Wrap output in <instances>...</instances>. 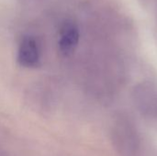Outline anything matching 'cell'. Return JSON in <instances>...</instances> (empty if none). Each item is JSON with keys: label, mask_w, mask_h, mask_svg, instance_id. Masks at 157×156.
Masks as SVG:
<instances>
[{"label": "cell", "mask_w": 157, "mask_h": 156, "mask_svg": "<svg viewBox=\"0 0 157 156\" xmlns=\"http://www.w3.org/2000/svg\"><path fill=\"white\" fill-rule=\"evenodd\" d=\"M114 139L121 156H141L137 131L127 118L118 119L114 128Z\"/></svg>", "instance_id": "6da1fadb"}, {"label": "cell", "mask_w": 157, "mask_h": 156, "mask_svg": "<svg viewBox=\"0 0 157 156\" xmlns=\"http://www.w3.org/2000/svg\"><path fill=\"white\" fill-rule=\"evenodd\" d=\"M135 104L147 115H157V87L149 83L138 85L133 92Z\"/></svg>", "instance_id": "7a4b0ae2"}, {"label": "cell", "mask_w": 157, "mask_h": 156, "mask_svg": "<svg viewBox=\"0 0 157 156\" xmlns=\"http://www.w3.org/2000/svg\"><path fill=\"white\" fill-rule=\"evenodd\" d=\"M79 41V29L74 22H66L61 30L59 48L62 53L68 55L75 51Z\"/></svg>", "instance_id": "277c9868"}, {"label": "cell", "mask_w": 157, "mask_h": 156, "mask_svg": "<svg viewBox=\"0 0 157 156\" xmlns=\"http://www.w3.org/2000/svg\"><path fill=\"white\" fill-rule=\"evenodd\" d=\"M40 54L36 40L30 37L24 38L17 51V61L19 64L27 68L36 67L40 63Z\"/></svg>", "instance_id": "3957f363"}]
</instances>
